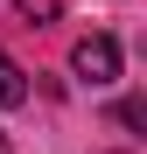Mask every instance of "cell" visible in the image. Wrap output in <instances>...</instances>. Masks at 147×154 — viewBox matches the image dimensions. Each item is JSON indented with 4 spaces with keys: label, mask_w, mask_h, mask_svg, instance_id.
I'll return each instance as SVG.
<instances>
[{
    "label": "cell",
    "mask_w": 147,
    "mask_h": 154,
    "mask_svg": "<svg viewBox=\"0 0 147 154\" xmlns=\"http://www.w3.org/2000/svg\"><path fill=\"white\" fill-rule=\"evenodd\" d=\"M70 70H77L91 91L112 84V77H119V42H112V35H84L77 49H70Z\"/></svg>",
    "instance_id": "obj_1"
},
{
    "label": "cell",
    "mask_w": 147,
    "mask_h": 154,
    "mask_svg": "<svg viewBox=\"0 0 147 154\" xmlns=\"http://www.w3.org/2000/svg\"><path fill=\"white\" fill-rule=\"evenodd\" d=\"M0 105H28V77H21V63L0 49Z\"/></svg>",
    "instance_id": "obj_2"
},
{
    "label": "cell",
    "mask_w": 147,
    "mask_h": 154,
    "mask_svg": "<svg viewBox=\"0 0 147 154\" xmlns=\"http://www.w3.org/2000/svg\"><path fill=\"white\" fill-rule=\"evenodd\" d=\"M14 7H21V21H56L63 0H14Z\"/></svg>",
    "instance_id": "obj_3"
},
{
    "label": "cell",
    "mask_w": 147,
    "mask_h": 154,
    "mask_svg": "<svg viewBox=\"0 0 147 154\" xmlns=\"http://www.w3.org/2000/svg\"><path fill=\"white\" fill-rule=\"evenodd\" d=\"M0 154H7V140H0Z\"/></svg>",
    "instance_id": "obj_4"
}]
</instances>
